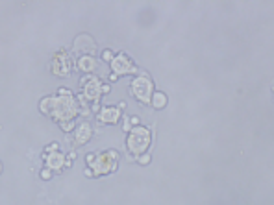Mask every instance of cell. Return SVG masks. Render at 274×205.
I'll list each match as a JSON object with an SVG mask.
<instances>
[{"mask_svg":"<svg viewBox=\"0 0 274 205\" xmlns=\"http://www.w3.org/2000/svg\"><path fill=\"white\" fill-rule=\"evenodd\" d=\"M52 72L54 74H58V76H65V74H69V71H71V63H69V57H67L65 52H60L56 57H54V61H52Z\"/></svg>","mask_w":274,"mask_h":205,"instance_id":"6","label":"cell"},{"mask_svg":"<svg viewBox=\"0 0 274 205\" xmlns=\"http://www.w3.org/2000/svg\"><path fill=\"white\" fill-rule=\"evenodd\" d=\"M148 159H150V157H148V155H143L141 159H139V163H143V164H147V163H148Z\"/></svg>","mask_w":274,"mask_h":205,"instance_id":"16","label":"cell"},{"mask_svg":"<svg viewBox=\"0 0 274 205\" xmlns=\"http://www.w3.org/2000/svg\"><path fill=\"white\" fill-rule=\"evenodd\" d=\"M78 67H80L84 72H91L93 69L97 67V65H95V59H93L91 56H84V57H80V61H78Z\"/></svg>","mask_w":274,"mask_h":205,"instance_id":"12","label":"cell"},{"mask_svg":"<svg viewBox=\"0 0 274 205\" xmlns=\"http://www.w3.org/2000/svg\"><path fill=\"white\" fill-rule=\"evenodd\" d=\"M74 48H76V52L78 50H86V48H87V52H89V54H93V52H95V43L91 41V37L80 36L76 39V45H74Z\"/></svg>","mask_w":274,"mask_h":205,"instance_id":"10","label":"cell"},{"mask_svg":"<svg viewBox=\"0 0 274 205\" xmlns=\"http://www.w3.org/2000/svg\"><path fill=\"white\" fill-rule=\"evenodd\" d=\"M41 111L58 118L65 129H71V118L78 113V106L74 98L71 96V92L61 89L58 98H45L41 102Z\"/></svg>","mask_w":274,"mask_h":205,"instance_id":"1","label":"cell"},{"mask_svg":"<svg viewBox=\"0 0 274 205\" xmlns=\"http://www.w3.org/2000/svg\"><path fill=\"white\" fill-rule=\"evenodd\" d=\"M148 146H150V131L147 128H139V126L133 128L130 137H128V148H130V152L139 157L141 154L147 152Z\"/></svg>","mask_w":274,"mask_h":205,"instance_id":"3","label":"cell"},{"mask_svg":"<svg viewBox=\"0 0 274 205\" xmlns=\"http://www.w3.org/2000/svg\"><path fill=\"white\" fill-rule=\"evenodd\" d=\"M112 69L117 74H135L137 72V69L133 67V63L130 61V57H126L124 54H119L117 57H113Z\"/></svg>","mask_w":274,"mask_h":205,"instance_id":"5","label":"cell"},{"mask_svg":"<svg viewBox=\"0 0 274 205\" xmlns=\"http://www.w3.org/2000/svg\"><path fill=\"white\" fill-rule=\"evenodd\" d=\"M119 117H121V108H104L100 111V115H98V118H100L102 122H109V124H115L119 120Z\"/></svg>","mask_w":274,"mask_h":205,"instance_id":"8","label":"cell"},{"mask_svg":"<svg viewBox=\"0 0 274 205\" xmlns=\"http://www.w3.org/2000/svg\"><path fill=\"white\" fill-rule=\"evenodd\" d=\"M0 170H2V164H0Z\"/></svg>","mask_w":274,"mask_h":205,"instance_id":"17","label":"cell"},{"mask_svg":"<svg viewBox=\"0 0 274 205\" xmlns=\"http://www.w3.org/2000/svg\"><path fill=\"white\" fill-rule=\"evenodd\" d=\"M86 98H89V100H95L97 102L98 100V94H100V91H109V87H102L100 85V82H98L97 78H87L86 82Z\"/></svg>","mask_w":274,"mask_h":205,"instance_id":"7","label":"cell"},{"mask_svg":"<svg viewBox=\"0 0 274 205\" xmlns=\"http://www.w3.org/2000/svg\"><path fill=\"white\" fill-rule=\"evenodd\" d=\"M63 161H65V157H63L60 152H54V154L48 155V166H50V168L60 170L61 166H63Z\"/></svg>","mask_w":274,"mask_h":205,"instance_id":"11","label":"cell"},{"mask_svg":"<svg viewBox=\"0 0 274 205\" xmlns=\"http://www.w3.org/2000/svg\"><path fill=\"white\" fill-rule=\"evenodd\" d=\"M165 104H167V96H165L163 92H157V94H154V98H152L154 108L161 109V108H165Z\"/></svg>","mask_w":274,"mask_h":205,"instance_id":"13","label":"cell"},{"mask_svg":"<svg viewBox=\"0 0 274 205\" xmlns=\"http://www.w3.org/2000/svg\"><path fill=\"white\" fill-rule=\"evenodd\" d=\"M104 59H106V61H113L112 52H109V50H106V52H104Z\"/></svg>","mask_w":274,"mask_h":205,"instance_id":"14","label":"cell"},{"mask_svg":"<svg viewBox=\"0 0 274 205\" xmlns=\"http://www.w3.org/2000/svg\"><path fill=\"white\" fill-rule=\"evenodd\" d=\"M87 163L93 168V174L102 176L107 174V172H113L117 168V154L115 152H104L100 155H87Z\"/></svg>","mask_w":274,"mask_h":205,"instance_id":"2","label":"cell"},{"mask_svg":"<svg viewBox=\"0 0 274 205\" xmlns=\"http://www.w3.org/2000/svg\"><path fill=\"white\" fill-rule=\"evenodd\" d=\"M41 178H43V180H48V178H50V170H43V172H41Z\"/></svg>","mask_w":274,"mask_h":205,"instance_id":"15","label":"cell"},{"mask_svg":"<svg viewBox=\"0 0 274 205\" xmlns=\"http://www.w3.org/2000/svg\"><path fill=\"white\" fill-rule=\"evenodd\" d=\"M93 131H91V126L89 124H81L80 128L76 129V141L74 143L76 144H86L89 139H91Z\"/></svg>","mask_w":274,"mask_h":205,"instance_id":"9","label":"cell"},{"mask_svg":"<svg viewBox=\"0 0 274 205\" xmlns=\"http://www.w3.org/2000/svg\"><path fill=\"white\" fill-rule=\"evenodd\" d=\"M152 82L147 76H139L133 80L132 92L135 94L143 104H152Z\"/></svg>","mask_w":274,"mask_h":205,"instance_id":"4","label":"cell"}]
</instances>
